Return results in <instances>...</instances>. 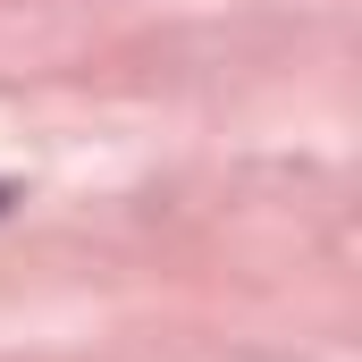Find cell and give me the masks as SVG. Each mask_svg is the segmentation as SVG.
I'll use <instances>...</instances> for the list:
<instances>
[{
  "instance_id": "cell-1",
  "label": "cell",
  "mask_w": 362,
  "mask_h": 362,
  "mask_svg": "<svg viewBox=\"0 0 362 362\" xmlns=\"http://www.w3.org/2000/svg\"><path fill=\"white\" fill-rule=\"evenodd\" d=\"M0 202H8V194H0Z\"/></svg>"
}]
</instances>
